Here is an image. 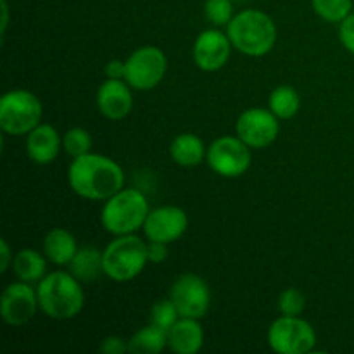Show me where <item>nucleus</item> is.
Instances as JSON below:
<instances>
[{
  "mask_svg": "<svg viewBox=\"0 0 354 354\" xmlns=\"http://www.w3.org/2000/svg\"><path fill=\"white\" fill-rule=\"evenodd\" d=\"M311 7L327 23H342L351 14L353 0H311Z\"/></svg>",
  "mask_w": 354,
  "mask_h": 354,
  "instance_id": "24",
  "label": "nucleus"
},
{
  "mask_svg": "<svg viewBox=\"0 0 354 354\" xmlns=\"http://www.w3.org/2000/svg\"><path fill=\"white\" fill-rule=\"evenodd\" d=\"M78 252L75 237L66 228H52L44 239V254L52 265L66 266Z\"/></svg>",
  "mask_w": 354,
  "mask_h": 354,
  "instance_id": "18",
  "label": "nucleus"
},
{
  "mask_svg": "<svg viewBox=\"0 0 354 354\" xmlns=\"http://www.w3.org/2000/svg\"><path fill=\"white\" fill-rule=\"evenodd\" d=\"M37 296L41 313L52 320H71L85 306V294L71 272L47 273L38 282Z\"/></svg>",
  "mask_w": 354,
  "mask_h": 354,
  "instance_id": "2",
  "label": "nucleus"
},
{
  "mask_svg": "<svg viewBox=\"0 0 354 354\" xmlns=\"http://www.w3.org/2000/svg\"><path fill=\"white\" fill-rule=\"evenodd\" d=\"M235 131L237 137L251 149H265L279 137V118L270 109L252 107L239 116Z\"/></svg>",
  "mask_w": 354,
  "mask_h": 354,
  "instance_id": "11",
  "label": "nucleus"
},
{
  "mask_svg": "<svg viewBox=\"0 0 354 354\" xmlns=\"http://www.w3.org/2000/svg\"><path fill=\"white\" fill-rule=\"evenodd\" d=\"M104 275L114 282H128L144 272L149 263L147 244L135 234L118 235L102 251Z\"/></svg>",
  "mask_w": 354,
  "mask_h": 354,
  "instance_id": "5",
  "label": "nucleus"
},
{
  "mask_svg": "<svg viewBox=\"0 0 354 354\" xmlns=\"http://www.w3.org/2000/svg\"><path fill=\"white\" fill-rule=\"evenodd\" d=\"M168 344V330L149 324L131 335L128 341V351L135 354H159Z\"/></svg>",
  "mask_w": 354,
  "mask_h": 354,
  "instance_id": "22",
  "label": "nucleus"
},
{
  "mask_svg": "<svg viewBox=\"0 0 354 354\" xmlns=\"http://www.w3.org/2000/svg\"><path fill=\"white\" fill-rule=\"evenodd\" d=\"M339 40L342 47L354 55V14H349L339 26Z\"/></svg>",
  "mask_w": 354,
  "mask_h": 354,
  "instance_id": "29",
  "label": "nucleus"
},
{
  "mask_svg": "<svg viewBox=\"0 0 354 354\" xmlns=\"http://www.w3.org/2000/svg\"><path fill=\"white\" fill-rule=\"evenodd\" d=\"M69 272L80 280V282H93L104 275V263H102V251L95 248L78 249L73 261L69 263Z\"/></svg>",
  "mask_w": 354,
  "mask_h": 354,
  "instance_id": "20",
  "label": "nucleus"
},
{
  "mask_svg": "<svg viewBox=\"0 0 354 354\" xmlns=\"http://www.w3.org/2000/svg\"><path fill=\"white\" fill-rule=\"evenodd\" d=\"M187 227H189V218L185 211L176 206H162L149 213L144 223V234L147 241L169 244L183 237Z\"/></svg>",
  "mask_w": 354,
  "mask_h": 354,
  "instance_id": "13",
  "label": "nucleus"
},
{
  "mask_svg": "<svg viewBox=\"0 0 354 354\" xmlns=\"http://www.w3.org/2000/svg\"><path fill=\"white\" fill-rule=\"evenodd\" d=\"M62 149L71 158L88 154L92 149V137L85 128H71L62 137Z\"/></svg>",
  "mask_w": 354,
  "mask_h": 354,
  "instance_id": "25",
  "label": "nucleus"
},
{
  "mask_svg": "<svg viewBox=\"0 0 354 354\" xmlns=\"http://www.w3.org/2000/svg\"><path fill=\"white\" fill-rule=\"evenodd\" d=\"M180 318L182 317H180L178 310H176L175 303L171 299L158 301L151 310V324L158 325L165 330H169Z\"/></svg>",
  "mask_w": 354,
  "mask_h": 354,
  "instance_id": "26",
  "label": "nucleus"
},
{
  "mask_svg": "<svg viewBox=\"0 0 354 354\" xmlns=\"http://www.w3.org/2000/svg\"><path fill=\"white\" fill-rule=\"evenodd\" d=\"M12 270L21 282L38 283L47 275V261L35 249H23L14 256Z\"/></svg>",
  "mask_w": 354,
  "mask_h": 354,
  "instance_id": "21",
  "label": "nucleus"
},
{
  "mask_svg": "<svg viewBox=\"0 0 354 354\" xmlns=\"http://www.w3.org/2000/svg\"><path fill=\"white\" fill-rule=\"evenodd\" d=\"M68 182L73 192L83 199L107 201L123 189L124 173L114 159L88 152L73 158Z\"/></svg>",
  "mask_w": 354,
  "mask_h": 354,
  "instance_id": "1",
  "label": "nucleus"
},
{
  "mask_svg": "<svg viewBox=\"0 0 354 354\" xmlns=\"http://www.w3.org/2000/svg\"><path fill=\"white\" fill-rule=\"evenodd\" d=\"M306 308V297L299 289H286L279 297V310L286 317H299Z\"/></svg>",
  "mask_w": 354,
  "mask_h": 354,
  "instance_id": "28",
  "label": "nucleus"
},
{
  "mask_svg": "<svg viewBox=\"0 0 354 354\" xmlns=\"http://www.w3.org/2000/svg\"><path fill=\"white\" fill-rule=\"evenodd\" d=\"M270 111L275 114L279 120H290L297 114L301 107V97L294 86L280 85L270 93L268 99Z\"/></svg>",
  "mask_w": 354,
  "mask_h": 354,
  "instance_id": "23",
  "label": "nucleus"
},
{
  "mask_svg": "<svg viewBox=\"0 0 354 354\" xmlns=\"http://www.w3.org/2000/svg\"><path fill=\"white\" fill-rule=\"evenodd\" d=\"M227 35L235 50L249 57H263L277 44V26L268 14L245 9L228 23Z\"/></svg>",
  "mask_w": 354,
  "mask_h": 354,
  "instance_id": "3",
  "label": "nucleus"
},
{
  "mask_svg": "<svg viewBox=\"0 0 354 354\" xmlns=\"http://www.w3.org/2000/svg\"><path fill=\"white\" fill-rule=\"evenodd\" d=\"M268 344L279 354H306L317 346V332L301 317L282 315L270 325Z\"/></svg>",
  "mask_w": 354,
  "mask_h": 354,
  "instance_id": "7",
  "label": "nucleus"
},
{
  "mask_svg": "<svg viewBox=\"0 0 354 354\" xmlns=\"http://www.w3.org/2000/svg\"><path fill=\"white\" fill-rule=\"evenodd\" d=\"M128 351V342H124L123 339L118 337V335H109L102 341L100 344V353L104 354H123Z\"/></svg>",
  "mask_w": 354,
  "mask_h": 354,
  "instance_id": "30",
  "label": "nucleus"
},
{
  "mask_svg": "<svg viewBox=\"0 0 354 354\" xmlns=\"http://www.w3.org/2000/svg\"><path fill=\"white\" fill-rule=\"evenodd\" d=\"M204 330L196 318H180L168 330V346L176 354H196L203 349Z\"/></svg>",
  "mask_w": 354,
  "mask_h": 354,
  "instance_id": "17",
  "label": "nucleus"
},
{
  "mask_svg": "<svg viewBox=\"0 0 354 354\" xmlns=\"http://www.w3.org/2000/svg\"><path fill=\"white\" fill-rule=\"evenodd\" d=\"M147 197L137 189H121L106 201L100 213V223L113 235H130L144 228L147 220Z\"/></svg>",
  "mask_w": 354,
  "mask_h": 354,
  "instance_id": "4",
  "label": "nucleus"
},
{
  "mask_svg": "<svg viewBox=\"0 0 354 354\" xmlns=\"http://www.w3.org/2000/svg\"><path fill=\"white\" fill-rule=\"evenodd\" d=\"M169 299L175 303L182 318L206 317L211 306V292L207 283L194 273H183L173 282Z\"/></svg>",
  "mask_w": 354,
  "mask_h": 354,
  "instance_id": "10",
  "label": "nucleus"
},
{
  "mask_svg": "<svg viewBox=\"0 0 354 354\" xmlns=\"http://www.w3.org/2000/svg\"><path fill=\"white\" fill-rule=\"evenodd\" d=\"M0 249H2V258H0V272L6 273L7 268L12 265L14 258H10V248H9V242L6 239L0 241Z\"/></svg>",
  "mask_w": 354,
  "mask_h": 354,
  "instance_id": "33",
  "label": "nucleus"
},
{
  "mask_svg": "<svg viewBox=\"0 0 354 354\" xmlns=\"http://www.w3.org/2000/svg\"><path fill=\"white\" fill-rule=\"evenodd\" d=\"M2 33H6L7 24H9V7H7V0H2Z\"/></svg>",
  "mask_w": 354,
  "mask_h": 354,
  "instance_id": "34",
  "label": "nucleus"
},
{
  "mask_svg": "<svg viewBox=\"0 0 354 354\" xmlns=\"http://www.w3.org/2000/svg\"><path fill=\"white\" fill-rule=\"evenodd\" d=\"M38 308L40 304H38L37 289L21 280L9 283L0 297V317L10 327L26 325L28 322L33 320Z\"/></svg>",
  "mask_w": 354,
  "mask_h": 354,
  "instance_id": "12",
  "label": "nucleus"
},
{
  "mask_svg": "<svg viewBox=\"0 0 354 354\" xmlns=\"http://www.w3.org/2000/svg\"><path fill=\"white\" fill-rule=\"evenodd\" d=\"M147 256H149V263L159 265V263L166 261V258H168V245H166L165 242L149 241Z\"/></svg>",
  "mask_w": 354,
  "mask_h": 354,
  "instance_id": "31",
  "label": "nucleus"
},
{
  "mask_svg": "<svg viewBox=\"0 0 354 354\" xmlns=\"http://www.w3.org/2000/svg\"><path fill=\"white\" fill-rule=\"evenodd\" d=\"M206 161L216 175L239 178L251 168V147L239 137H220L207 147Z\"/></svg>",
  "mask_w": 354,
  "mask_h": 354,
  "instance_id": "9",
  "label": "nucleus"
},
{
  "mask_svg": "<svg viewBox=\"0 0 354 354\" xmlns=\"http://www.w3.org/2000/svg\"><path fill=\"white\" fill-rule=\"evenodd\" d=\"M232 41L220 30H204L194 41V62L206 73H214L227 64L230 57Z\"/></svg>",
  "mask_w": 354,
  "mask_h": 354,
  "instance_id": "14",
  "label": "nucleus"
},
{
  "mask_svg": "<svg viewBox=\"0 0 354 354\" xmlns=\"http://www.w3.org/2000/svg\"><path fill=\"white\" fill-rule=\"evenodd\" d=\"M44 107L28 90H10L0 99V128L3 133L21 137L40 124Z\"/></svg>",
  "mask_w": 354,
  "mask_h": 354,
  "instance_id": "6",
  "label": "nucleus"
},
{
  "mask_svg": "<svg viewBox=\"0 0 354 354\" xmlns=\"http://www.w3.org/2000/svg\"><path fill=\"white\" fill-rule=\"evenodd\" d=\"M204 14L214 26H228L234 19V3L232 0H206Z\"/></svg>",
  "mask_w": 354,
  "mask_h": 354,
  "instance_id": "27",
  "label": "nucleus"
},
{
  "mask_svg": "<svg viewBox=\"0 0 354 354\" xmlns=\"http://www.w3.org/2000/svg\"><path fill=\"white\" fill-rule=\"evenodd\" d=\"M107 78L113 80H124V75H127V61H120V59H113L106 64V69H104Z\"/></svg>",
  "mask_w": 354,
  "mask_h": 354,
  "instance_id": "32",
  "label": "nucleus"
},
{
  "mask_svg": "<svg viewBox=\"0 0 354 354\" xmlns=\"http://www.w3.org/2000/svg\"><path fill=\"white\" fill-rule=\"evenodd\" d=\"M62 147V138L52 124L40 123L28 133L26 154L35 165H50Z\"/></svg>",
  "mask_w": 354,
  "mask_h": 354,
  "instance_id": "16",
  "label": "nucleus"
},
{
  "mask_svg": "<svg viewBox=\"0 0 354 354\" xmlns=\"http://www.w3.org/2000/svg\"><path fill=\"white\" fill-rule=\"evenodd\" d=\"M131 86L124 80L107 78L97 92V107L100 114L111 121H120L130 114L133 107Z\"/></svg>",
  "mask_w": 354,
  "mask_h": 354,
  "instance_id": "15",
  "label": "nucleus"
},
{
  "mask_svg": "<svg viewBox=\"0 0 354 354\" xmlns=\"http://www.w3.org/2000/svg\"><path fill=\"white\" fill-rule=\"evenodd\" d=\"M206 145L194 133H180L178 137L173 138L171 145H169L171 159L183 168L199 166L206 159Z\"/></svg>",
  "mask_w": 354,
  "mask_h": 354,
  "instance_id": "19",
  "label": "nucleus"
},
{
  "mask_svg": "<svg viewBox=\"0 0 354 354\" xmlns=\"http://www.w3.org/2000/svg\"><path fill=\"white\" fill-rule=\"evenodd\" d=\"M168 69V59L159 47L145 45L137 48L127 59V75L124 82L135 90H152L162 82Z\"/></svg>",
  "mask_w": 354,
  "mask_h": 354,
  "instance_id": "8",
  "label": "nucleus"
}]
</instances>
